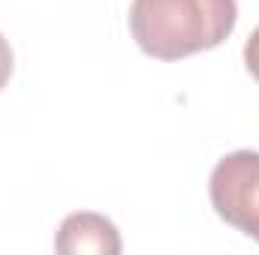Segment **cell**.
Instances as JSON below:
<instances>
[{
	"mask_svg": "<svg viewBox=\"0 0 259 255\" xmlns=\"http://www.w3.org/2000/svg\"><path fill=\"white\" fill-rule=\"evenodd\" d=\"M238 21L235 0H133L130 30L157 60H181L217 48Z\"/></svg>",
	"mask_w": 259,
	"mask_h": 255,
	"instance_id": "6da1fadb",
	"label": "cell"
},
{
	"mask_svg": "<svg viewBox=\"0 0 259 255\" xmlns=\"http://www.w3.org/2000/svg\"><path fill=\"white\" fill-rule=\"evenodd\" d=\"M208 195L223 222L259 243V153H226L208 180Z\"/></svg>",
	"mask_w": 259,
	"mask_h": 255,
	"instance_id": "7a4b0ae2",
	"label": "cell"
},
{
	"mask_svg": "<svg viewBox=\"0 0 259 255\" xmlns=\"http://www.w3.org/2000/svg\"><path fill=\"white\" fill-rule=\"evenodd\" d=\"M55 249L64 255H118L121 252V234L115 228L112 219L81 210V213H69L55 237Z\"/></svg>",
	"mask_w": 259,
	"mask_h": 255,
	"instance_id": "3957f363",
	"label": "cell"
},
{
	"mask_svg": "<svg viewBox=\"0 0 259 255\" xmlns=\"http://www.w3.org/2000/svg\"><path fill=\"white\" fill-rule=\"evenodd\" d=\"M244 63H247V72L259 81V27L250 33V39L244 45Z\"/></svg>",
	"mask_w": 259,
	"mask_h": 255,
	"instance_id": "277c9868",
	"label": "cell"
},
{
	"mask_svg": "<svg viewBox=\"0 0 259 255\" xmlns=\"http://www.w3.org/2000/svg\"><path fill=\"white\" fill-rule=\"evenodd\" d=\"M9 75H12V48H9V42L3 39V33H0V90L6 87Z\"/></svg>",
	"mask_w": 259,
	"mask_h": 255,
	"instance_id": "5b68a950",
	"label": "cell"
}]
</instances>
